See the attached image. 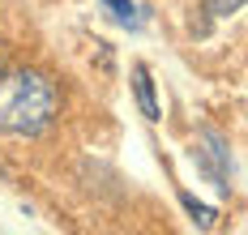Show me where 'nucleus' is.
<instances>
[{
    "label": "nucleus",
    "mask_w": 248,
    "mask_h": 235,
    "mask_svg": "<svg viewBox=\"0 0 248 235\" xmlns=\"http://www.w3.org/2000/svg\"><path fill=\"white\" fill-rule=\"evenodd\" d=\"M60 111L56 81L39 69H13L0 73V132L9 137H39L51 129Z\"/></svg>",
    "instance_id": "obj_1"
},
{
    "label": "nucleus",
    "mask_w": 248,
    "mask_h": 235,
    "mask_svg": "<svg viewBox=\"0 0 248 235\" xmlns=\"http://www.w3.org/2000/svg\"><path fill=\"white\" fill-rule=\"evenodd\" d=\"M193 158H197L201 171L218 184V192L231 197V188H235V162H231V146H227L223 132L201 129V132H197V146H193Z\"/></svg>",
    "instance_id": "obj_2"
},
{
    "label": "nucleus",
    "mask_w": 248,
    "mask_h": 235,
    "mask_svg": "<svg viewBox=\"0 0 248 235\" xmlns=\"http://www.w3.org/2000/svg\"><path fill=\"white\" fill-rule=\"evenodd\" d=\"M133 94H137L141 116H146L150 124H158V120H163V111H158V99H154V77H150L146 64H133Z\"/></svg>",
    "instance_id": "obj_3"
},
{
    "label": "nucleus",
    "mask_w": 248,
    "mask_h": 235,
    "mask_svg": "<svg viewBox=\"0 0 248 235\" xmlns=\"http://www.w3.org/2000/svg\"><path fill=\"white\" fill-rule=\"evenodd\" d=\"M99 4L116 17V22H120V26H128V30L141 26V17H137V4H133V0H99Z\"/></svg>",
    "instance_id": "obj_4"
},
{
    "label": "nucleus",
    "mask_w": 248,
    "mask_h": 235,
    "mask_svg": "<svg viewBox=\"0 0 248 235\" xmlns=\"http://www.w3.org/2000/svg\"><path fill=\"white\" fill-rule=\"evenodd\" d=\"M180 206H184L188 214H193V222H197L201 231H210V227H214V218H218V214H214L210 206H201L197 197H188V192H180Z\"/></svg>",
    "instance_id": "obj_5"
},
{
    "label": "nucleus",
    "mask_w": 248,
    "mask_h": 235,
    "mask_svg": "<svg viewBox=\"0 0 248 235\" xmlns=\"http://www.w3.org/2000/svg\"><path fill=\"white\" fill-rule=\"evenodd\" d=\"M240 9H244V0H205V13L210 17H231Z\"/></svg>",
    "instance_id": "obj_6"
}]
</instances>
